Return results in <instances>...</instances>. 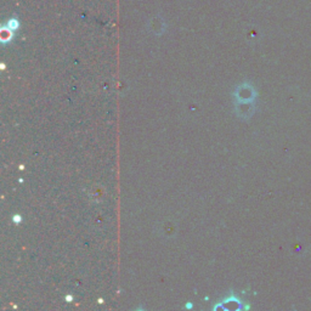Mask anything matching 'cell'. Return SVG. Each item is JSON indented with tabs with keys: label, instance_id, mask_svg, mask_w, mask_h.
Instances as JSON below:
<instances>
[{
	"label": "cell",
	"instance_id": "3957f363",
	"mask_svg": "<svg viewBox=\"0 0 311 311\" xmlns=\"http://www.w3.org/2000/svg\"><path fill=\"white\" fill-rule=\"evenodd\" d=\"M12 37H14V34H12V29L8 28H3L2 29V41L4 44L9 43V41H11Z\"/></svg>",
	"mask_w": 311,
	"mask_h": 311
},
{
	"label": "cell",
	"instance_id": "277c9868",
	"mask_svg": "<svg viewBox=\"0 0 311 311\" xmlns=\"http://www.w3.org/2000/svg\"><path fill=\"white\" fill-rule=\"evenodd\" d=\"M18 21L16 18H11V19H9V22H8V27L10 28V29H12V31H16V29L18 28Z\"/></svg>",
	"mask_w": 311,
	"mask_h": 311
},
{
	"label": "cell",
	"instance_id": "7a4b0ae2",
	"mask_svg": "<svg viewBox=\"0 0 311 311\" xmlns=\"http://www.w3.org/2000/svg\"><path fill=\"white\" fill-rule=\"evenodd\" d=\"M242 306V303L241 300L237 299L233 294H231V296L226 298L225 300H224V303H220L218 304V305L214 306V309H219V307H223V309L225 310H238L241 309Z\"/></svg>",
	"mask_w": 311,
	"mask_h": 311
},
{
	"label": "cell",
	"instance_id": "6da1fadb",
	"mask_svg": "<svg viewBox=\"0 0 311 311\" xmlns=\"http://www.w3.org/2000/svg\"><path fill=\"white\" fill-rule=\"evenodd\" d=\"M255 99L254 87L249 85L248 83H243L238 85L233 92V101H235V112L241 118H248L247 109H249L253 105V101Z\"/></svg>",
	"mask_w": 311,
	"mask_h": 311
}]
</instances>
